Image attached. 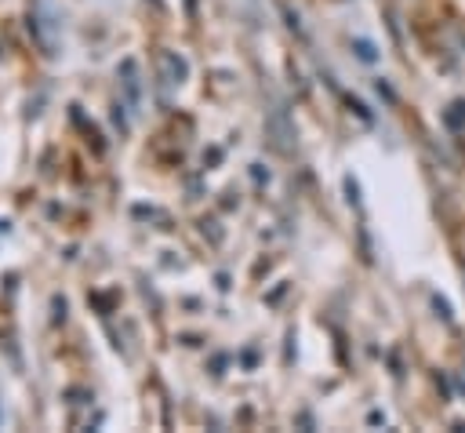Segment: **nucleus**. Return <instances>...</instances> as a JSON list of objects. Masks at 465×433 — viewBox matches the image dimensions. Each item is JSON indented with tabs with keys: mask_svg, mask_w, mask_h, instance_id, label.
Returning <instances> with one entry per match:
<instances>
[{
	"mask_svg": "<svg viewBox=\"0 0 465 433\" xmlns=\"http://www.w3.org/2000/svg\"><path fill=\"white\" fill-rule=\"evenodd\" d=\"M443 124H447L450 131H461V127H465V102H461V98L443 109Z\"/></svg>",
	"mask_w": 465,
	"mask_h": 433,
	"instance_id": "f257e3e1",
	"label": "nucleus"
},
{
	"mask_svg": "<svg viewBox=\"0 0 465 433\" xmlns=\"http://www.w3.org/2000/svg\"><path fill=\"white\" fill-rule=\"evenodd\" d=\"M352 47H356V55H360L363 62H378V47H374L371 40H352Z\"/></svg>",
	"mask_w": 465,
	"mask_h": 433,
	"instance_id": "f03ea898",
	"label": "nucleus"
}]
</instances>
